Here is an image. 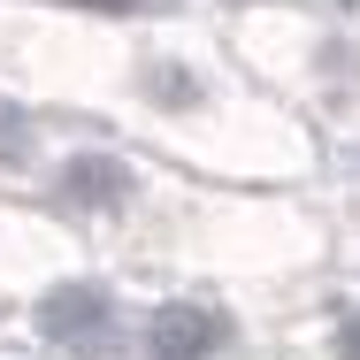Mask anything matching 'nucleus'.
<instances>
[{
	"mask_svg": "<svg viewBox=\"0 0 360 360\" xmlns=\"http://www.w3.org/2000/svg\"><path fill=\"white\" fill-rule=\"evenodd\" d=\"M146 345H153V360H207L222 345V322L207 307H161L153 330H146Z\"/></svg>",
	"mask_w": 360,
	"mask_h": 360,
	"instance_id": "nucleus-1",
	"label": "nucleus"
},
{
	"mask_svg": "<svg viewBox=\"0 0 360 360\" xmlns=\"http://www.w3.org/2000/svg\"><path fill=\"white\" fill-rule=\"evenodd\" d=\"M39 322H46V338H62V345H92V330L108 322V299H100L92 284H70V291H54V299H46V314H39Z\"/></svg>",
	"mask_w": 360,
	"mask_h": 360,
	"instance_id": "nucleus-2",
	"label": "nucleus"
},
{
	"mask_svg": "<svg viewBox=\"0 0 360 360\" xmlns=\"http://www.w3.org/2000/svg\"><path fill=\"white\" fill-rule=\"evenodd\" d=\"M70 192H77V200H92V207H115V200L131 192V176H123L108 153H77V161H70Z\"/></svg>",
	"mask_w": 360,
	"mask_h": 360,
	"instance_id": "nucleus-3",
	"label": "nucleus"
},
{
	"mask_svg": "<svg viewBox=\"0 0 360 360\" xmlns=\"http://www.w3.org/2000/svg\"><path fill=\"white\" fill-rule=\"evenodd\" d=\"M23 153H31V123H23V115H15V108H8V100H0V161H8V169H15V161H23Z\"/></svg>",
	"mask_w": 360,
	"mask_h": 360,
	"instance_id": "nucleus-4",
	"label": "nucleus"
},
{
	"mask_svg": "<svg viewBox=\"0 0 360 360\" xmlns=\"http://www.w3.org/2000/svg\"><path fill=\"white\" fill-rule=\"evenodd\" d=\"M345 360H360V314H353V330H345Z\"/></svg>",
	"mask_w": 360,
	"mask_h": 360,
	"instance_id": "nucleus-5",
	"label": "nucleus"
},
{
	"mask_svg": "<svg viewBox=\"0 0 360 360\" xmlns=\"http://www.w3.org/2000/svg\"><path fill=\"white\" fill-rule=\"evenodd\" d=\"M353 8H360V0H353Z\"/></svg>",
	"mask_w": 360,
	"mask_h": 360,
	"instance_id": "nucleus-6",
	"label": "nucleus"
}]
</instances>
